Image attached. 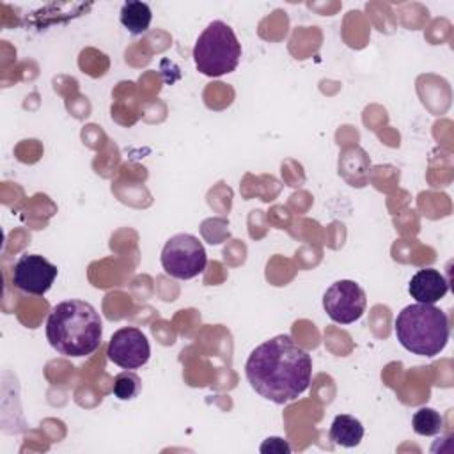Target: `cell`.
<instances>
[{"mask_svg": "<svg viewBox=\"0 0 454 454\" xmlns=\"http://www.w3.org/2000/svg\"><path fill=\"white\" fill-rule=\"evenodd\" d=\"M394 332L401 346L410 353L436 356L449 342L450 326L442 309L429 303H413L397 314Z\"/></svg>", "mask_w": 454, "mask_h": 454, "instance_id": "obj_3", "label": "cell"}, {"mask_svg": "<svg viewBox=\"0 0 454 454\" xmlns=\"http://www.w3.org/2000/svg\"><path fill=\"white\" fill-rule=\"evenodd\" d=\"M328 434L330 440L340 447H356L364 438V426L351 415H337Z\"/></svg>", "mask_w": 454, "mask_h": 454, "instance_id": "obj_10", "label": "cell"}, {"mask_svg": "<svg viewBox=\"0 0 454 454\" xmlns=\"http://www.w3.org/2000/svg\"><path fill=\"white\" fill-rule=\"evenodd\" d=\"M142 390V380L131 371H124L114 380V395L121 401L135 399Z\"/></svg>", "mask_w": 454, "mask_h": 454, "instance_id": "obj_13", "label": "cell"}, {"mask_svg": "<svg viewBox=\"0 0 454 454\" xmlns=\"http://www.w3.org/2000/svg\"><path fill=\"white\" fill-rule=\"evenodd\" d=\"M151 20H153V12L145 2L129 0L121 7V23L133 35H140L147 32Z\"/></svg>", "mask_w": 454, "mask_h": 454, "instance_id": "obj_11", "label": "cell"}, {"mask_svg": "<svg viewBox=\"0 0 454 454\" xmlns=\"http://www.w3.org/2000/svg\"><path fill=\"white\" fill-rule=\"evenodd\" d=\"M245 376L261 397L286 404L309 388L312 358L293 337L280 333L252 349L245 364Z\"/></svg>", "mask_w": 454, "mask_h": 454, "instance_id": "obj_1", "label": "cell"}, {"mask_svg": "<svg viewBox=\"0 0 454 454\" xmlns=\"http://www.w3.org/2000/svg\"><path fill=\"white\" fill-rule=\"evenodd\" d=\"M261 452H277V454H287L291 452V447L286 440L278 438V436H271L266 438V442L261 445Z\"/></svg>", "mask_w": 454, "mask_h": 454, "instance_id": "obj_14", "label": "cell"}, {"mask_svg": "<svg viewBox=\"0 0 454 454\" xmlns=\"http://www.w3.org/2000/svg\"><path fill=\"white\" fill-rule=\"evenodd\" d=\"M449 291V282L447 278L434 268H424L419 270L410 284H408V293L411 298L417 300V303H436L442 300Z\"/></svg>", "mask_w": 454, "mask_h": 454, "instance_id": "obj_9", "label": "cell"}, {"mask_svg": "<svg viewBox=\"0 0 454 454\" xmlns=\"http://www.w3.org/2000/svg\"><path fill=\"white\" fill-rule=\"evenodd\" d=\"M57 266L39 254H25L12 266V284L16 289L43 296L57 278Z\"/></svg>", "mask_w": 454, "mask_h": 454, "instance_id": "obj_7", "label": "cell"}, {"mask_svg": "<svg viewBox=\"0 0 454 454\" xmlns=\"http://www.w3.org/2000/svg\"><path fill=\"white\" fill-rule=\"evenodd\" d=\"M442 415L434 408H419L411 419L413 431L422 436L438 434L442 431Z\"/></svg>", "mask_w": 454, "mask_h": 454, "instance_id": "obj_12", "label": "cell"}, {"mask_svg": "<svg viewBox=\"0 0 454 454\" xmlns=\"http://www.w3.org/2000/svg\"><path fill=\"white\" fill-rule=\"evenodd\" d=\"M108 360L122 369H138L147 364L151 356V346L142 330L135 326H124L114 332L106 348Z\"/></svg>", "mask_w": 454, "mask_h": 454, "instance_id": "obj_8", "label": "cell"}, {"mask_svg": "<svg viewBox=\"0 0 454 454\" xmlns=\"http://www.w3.org/2000/svg\"><path fill=\"white\" fill-rule=\"evenodd\" d=\"M103 337L99 312L83 300L57 303L46 321L50 346L66 356H87L94 353Z\"/></svg>", "mask_w": 454, "mask_h": 454, "instance_id": "obj_2", "label": "cell"}, {"mask_svg": "<svg viewBox=\"0 0 454 454\" xmlns=\"http://www.w3.org/2000/svg\"><path fill=\"white\" fill-rule=\"evenodd\" d=\"M367 307L365 291L355 280H337L323 294V309L333 323L351 325Z\"/></svg>", "mask_w": 454, "mask_h": 454, "instance_id": "obj_6", "label": "cell"}, {"mask_svg": "<svg viewBox=\"0 0 454 454\" xmlns=\"http://www.w3.org/2000/svg\"><path fill=\"white\" fill-rule=\"evenodd\" d=\"M160 259L165 273L179 280H190L200 275L207 264L204 245L197 236L186 232L168 238L163 245Z\"/></svg>", "mask_w": 454, "mask_h": 454, "instance_id": "obj_5", "label": "cell"}, {"mask_svg": "<svg viewBox=\"0 0 454 454\" xmlns=\"http://www.w3.org/2000/svg\"><path fill=\"white\" fill-rule=\"evenodd\" d=\"M241 57V44L234 30L220 20L211 21L197 37L193 60L199 73L216 78L232 73Z\"/></svg>", "mask_w": 454, "mask_h": 454, "instance_id": "obj_4", "label": "cell"}]
</instances>
